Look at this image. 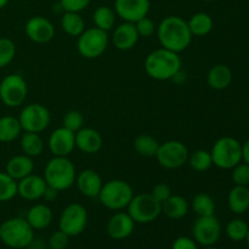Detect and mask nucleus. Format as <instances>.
<instances>
[{"label": "nucleus", "mask_w": 249, "mask_h": 249, "mask_svg": "<svg viewBox=\"0 0 249 249\" xmlns=\"http://www.w3.org/2000/svg\"><path fill=\"white\" fill-rule=\"evenodd\" d=\"M157 38L162 48L180 53L186 50L192 41L187 21L179 16H167L157 26Z\"/></svg>", "instance_id": "1"}, {"label": "nucleus", "mask_w": 249, "mask_h": 249, "mask_svg": "<svg viewBox=\"0 0 249 249\" xmlns=\"http://www.w3.org/2000/svg\"><path fill=\"white\" fill-rule=\"evenodd\" d=\"M181 58L179 53L160 48L153 50L146 57L143 68L150 78L155 80H169L177 77L181 70Z\"/></svg>", "instance_id": "2"}, {"label": "nucleus", "mask_w": 249, "mask_h": 249, "mask_svg": "<svg viewBox=\"0 0 249 249\" xmlns=\"http://www.w3.org/2000/svg\"><path fill=\"white\" fill-rule=\"evenodd\" d=\"M77 170L68 157L53 156L45 165L44 179L48 186L60 191L71 189L75 184Z\"/></svg>", "instance_id": "3"}, {"label": "nucleus", "mask_w": 249, "mask_h": 249, "mask_svg": "<svg viewBox=\"0 0 249 249\" xmlns=\"http://www.w3.org/2000/svg\"><path fill=\"white\" fill-rule=\"evenodd\" d=\"M34 240V230L26 218H10L0 225V241L6 247L23 249Z\"/></svg>", "instance_id": "4"}, {"label": "nucleus", "mask_w": 249, "mask_h": 249, "mask_svg": "<svg viewBox=\"0 0 249 249\" xmlns=\"http://www.w3.org/2000/svg\"><path fill=\"white\" fill-rule=\"evenodd\" d=\"M133 197L134 190L129 182L121 179H114L104 182L97 198L100 203L107 209L119 212L129 206Z\"/></svg>", "instance_id": "5"}, {"label": "nucleus", "mask_w": 249, "mask_h": 249, "mask_svg": "<svg viewBox=\"0 0 249 249\" xmlns=\"http://www.w3.org/2000/svg\"><path fill=\"white\" fill-rule=\"evenodd\" d=\"M213 165L220 169H232L242 162V143L231 136H223L214 142L211 151Z\"/></svg>", "instance_id": "6"}, {"label": "nucleus", "mask_w": 249, "mask_h": 249, "mask_svg": "<svg viewBox=\"0 0 249 249\" xmlns=\"http://www.w3.org/2000/svg\"><path fill=\"white\" fill-rule=\"evenodd\" d=\"M126 209L129 215L138 224L152 223L162 214V204L151 195V192L134 195Z\"/></svg>", "instance_id": "7"}, {"label": "nucleus", "mask_w": 249, "mask_h": 249, "mask_svg": "<svg viewBox=\"0 0 249 249\" xmlns=\"http://www.w3.org/2000/svg\"><path fill=\"white\" fill-rule=\"evenodd\" d=\"M109 43L108 32L102 31L97 27L85 28V31L78 36V53L88 60L97 58L104 55Z\"/></svg>", "instance_id": "8"}, {"label": "nucleus", "mask_w": 249, "mask_h": 249, "mask_svg": "<svg viewBox=\"0 0 249 249\" xmlns=\"http://www.w3.org/2000/svg\"><path fill=\"white\" fill-rule=\"evenodd\" d=\"M28 85L21 74L11 73L0 82V100L7 107H18L26 101Z\"/></svg>", "instance_id": "9"}, {"label": "nucleus", "mask_w": 249, "mask_h": 249, "mask_svg": "<svg viewBox=\"0 0 249 249\" xmlns=\"http://www.w3.org/2000/svg\"><path fill=\"white\" fill-rule=\"evenodd\" d=\"M189 148L178 140H169L160 143L156 155L158 164L165 169H179L189 160Z\"/></svg>", "instance_id": "10"}, {"label": "nucleus", "mask_w": 249, "mask_h": 249, "mask_svg": "<svg viewBox=\"0 0 249 249\" xmlns=\"http://www.w3.org/2000/svg\"><path fill=\"white\" fill-rule=\"evenodd\" d=\"M18 121L23 131L39 134L49 126L51 122V114L44 105L29 104L21 109Z\"/></svg>", "instance_id": "11"}, {"label": "nucleus", "mask_w": 249, "mask_h": 249, "mask_svg": "<svg viewBox=\"0 0 249 249\" xmlns=\"http://www.w3.org/2000/svg\"><path fill=\"white\" fill-rule=\"evenodd\" d=\"M88 224V212L80 203H71L66 207L60 215V230L70 237L78 236L85 230Z\"/></svg>", "instance_id": "12"}, {"label": "nucleus", "mask_w": 249, "mask_h": 249, "mask_svg": "<svg viewBox=\"0 0 249 249\" xmlns=\"http://www.w3.org/2000/svg\"><path fill=\"white\" fill-rule=\"evenodd\" d=\"M192 236L197 245L214 246L221 236V225L215 215L197 216L192 225Z\"/></svg>", "instance_id": "13"}, {"label": "nucleus", "mask_w": 249, "mask_h": 249, "mask_svg": "<svg viewBox=\"0 0 249 249\" xmlns=\"http://www.w3.org/2000/svg\"><path fill=\"white\" fill-rule=\"evenodd\" d=\"M24 32L29 40L36 44H46L55 36V26L50 19L43 16H34L27 21Z\"/></svg>", "instance_id": "14"}, {"label": "nucleus", "mask_w": 249, "mask_h": 249, "mask_svg": "<svg viewBox=\"0 0 249 249\" xmlns=\"http://www.w3.org/2000/svg\"><path fill=\"white\" fill-rule=\"evenodd\" d=\"M150 0H114V12L124 22L135 23L150 11Z\"/></svg>", "instance_id": "15"}, {"label": "nucleus", "mask_w": 249, "mask_h": 249, "mask_svg": "<svg viewBox=\"0 0 249 249\" xmlns=\"http://www.w3.org/2000/svg\"><path fill=\"white\" fill-rule=\"evenodd\" d=\"M48 146L53 156L68 157L75 148V133L63 126L55 129L49 136Z\"/></svg>", "instance_id": "16"}, {"label": "nucleus", "mask_w": 249, "mask_h": 249, "mask_svg": "<svg viewBox=\"0 0 249 249\" xmlns=\"http://www.w3.org/2000/svg\"><path fill=\"white\" fill-rule=\"evenodd\" d=\"M135 221L130 215L124 212H117L107 221V233L113 240H125L135 230Z\"/></svg>", "instance_id": "17"}, {"label": "nucleus", "mask_w": 249, "mask_h": 249, "mask_svg": "<svg viewBox=\"0 0 249 249\" xmlns=\"http://www.w3.org/2000/svg\"><path fill=\"white\" fill-rule=\"evenodd\" d=\"M46 187L44 177L31 174L17 181V195L26 201H36L43 198Z\"/></svg>", "instance_id": "18"}, {"label": "nucleus", "mask_w": 249, "mask_h": 249, "mask_svg": "<svg viewBox=\"0 0 249 249\" xmlns=\"http://www.w3.org/2000/svg\"><path fill=\"white\" fill-rule=\"evenodd\" d=\"M75 185L83 196L88 198H96L99 197L104 181L96 170L84 169L77 174Z\"/></svg>", "instance_id": "19"}, {"label": "nucleus", "mask_w": 249, "mask_h": 249, "mask_svg": "<svg viewBox=\"0 0 249 249\" xmlns=\"http://www.w3.org/2000/svg\"><path fill=\"white\" fill-rule=\"evenodd\" d=\"M139 38L140 36L136 31L135 23L123 22L114 28L113 34H112V43L114 48L118 50L128 51L138 44Z\"/></svg>", "instance_id": "20"}, {"label": "nucleus", "mask_w": 249, "mask_h": 249, "mask_svg": "<svg viewBox=\"0 0 249 249\" xmlns=\"http://www.w3.org/2000/svg\"><path fill=\"white\" fill-rule=\"evenodd\" d=\"M101 134L92 128L83 126L75 133V147L87 155H95L102 148Z\"/></svg>", "instance_id": "21"}, {"label": "nucleus", "mask_w": 249, "mask_h": 249, "mask_svg": "<svg viewBox=\"0 0 249 249\" xmlns=\"http://www.w3.org/2000/svg\"><path fill=\"white\" fill-rule=\"evenodd\" d=\"M34 170V162L33 158L29 157L27 155H17L10 158L6 163V168L5 172L14 178L16 181L23 179V178L28 177V175L33 174Z\"/></svg>", "instance_id": "22"}, {"label": "nucleus", "mask_w": 249, "mask_h": 249, "mask_svg": "<svg viewBox=\"0 0 249 249\" xmlns=\"http://www.w3.org/2000/svg\"><path fill=\"white\" fill-rule=\"evenodd\" d=\"M53 211L50 207L45 203H36L28 209L26 215V220L33 230H44L50 226L53 221Z\"/></svg>", "instance_id": "23"}, {"label": "nucleus", "mask_w": 249, "mask_h": 249, "mask_svg": "<svg viewBox=\"0 0 249 249\" xmlns=\"http://www.w3.org/2000/svg\"><path fill=\"white\" fill-rule=\"evenodd\" d=\"M207 83L214 90L228 89L232 83V71L229 66L221 63L213 66L207 74Z\"/></svg>", "instance_id": "24"}, {"label": "nucleus", "mask_w": 249, "mask_h": 249, "mask_svg": "<svg viewBox=\"0 0 249 249\" xmlns=\"http://www.w3.org/2000/svg\"><path fill=\"white\" fill-rule=\"evenodd\" d=\"M229 209L233 214H245L249 211V187L235 185L228 195Z\"/></svg>", "instance_id": "25"}, {"label": "nucleus", "mask_w": 249, "mask_h": 249, "mask_svg": "<svg viewBox=\"0 0 249 249\" xmlns=\"http://www.w3.org/2000/svg\"><path fill=\"white\" fill-rule=\"evenodd\" d=\"M189 202L180 195H172L167 201L162 203V213L167 218L173 220H179L189 213Z\"/></svg>", "instance_id": "26"}, {"label": "nucleus", "mask_w": 249, "mask_h": 249, "mask_svg": "<svg viewBox=\"0 0 249 249\" xmlns=\"http://www.w3.org/2000/svg\"><path fill=\"white\" fill-rule=\"evenodd\" d=\"M187 26L192 36H204L212 32L214 22L211 15L207 12H197L190 17Z\"/></svg>", "instance_id": "27"}, {"label": "nucleus", "mask_w": 249, "mask_h": 249, "mask_svg": "<svg viewBox=\"0 0 249 249\" xmlns=\"http://www.w3.org/2000/svg\"><path fill=\"white\" fill-rule=\"evenodd\" d=\"M19 145H21L22 153L32 158L38 157L44 151V141L38 133L24 131L21 135Z\"/></svg>", "instance_id": "28"}, {"label": "nucleus", "mask_w": 249, "mask_h": 249, "mask_svg": "<svg viewBox=\"0 0 249 249\" xmlns=\"http://www.w3.org/2000/svg\"><path fill=\"white\" fill-rule=\"evenodd\" d=\"M18 118L12 116L0 117V142H12L21 135Z\"/></svg>", "instance_id": "29"}, {"label": "nucleus", "mask_w": 249, "mask_h": 249, "mask_svg": "<svg viewBox=\"0 0 249 249\" xmlns=\"http://www.w3.org/2000/svg\"><path fill=\"white\" fill-rule=\"evenodd\" d=\"M61 28L71 36H79L85 31L84 18L79 12H65L61 18Z\"/></svg>", "instance_id": "30"}, {"label": "nucleus", "mask_w": 249, "mask_h": 249, "mask_svg": "<svg viewBox=\"0 0 249 249\" xmlns=\"http://www.w3.org/2000/svg\"><path fill=\"white\" fill-rule=\"evenodd\" d=\"M160 143L148 134H141L134 140V150L142 157H156Z\"/></svg>", "instance_id": "31"}, {"label": "nucleus", "mask_w": 249, "mask_h": 249, "mask_svg": "<svg viewBox=\"0 0 249 249\" xmlns=\"http://www.w3.org/2000/svg\"><path fill=\"white\" fill-rule=\"evenodd\" d=\"M116 12L112 7L108 6H99L95 10L92 15V21L95 27L102 29V31H111L116 23Z\"/></svg>", "instance_id": "32"}, {"label": "nucleus", "mask_w": 249, "mask_h": 249, "mask_svg": "<svg viewBox=\"0 0 249 249\" xmlns=\"http://www.w3.org/2000/svg\"><path fill=\"white\" fill-rule=\"evenodd\" d=\"M190 167L195 170V172L203 173L211 169L213 165V160H212L211 151L207 150H196L189 155V160H187Z\"/></svg>", "instance_id": "33"}, {"label": "nucleus", "mask_w": 249, "mask_h": 249, "mask_svg": "<svg viewBox=\"0 0 249 249\" xmlns=\"http://www.w3.org/2000/svg\"><path fill=\"white\" fill-rule=\"evenodd\" d=\"M192 209L197 216L214 215L215 203L209 195L198 194L192 199Z\"/></svg>", "instance_id": "34"}, {"label": "nucleus", "mask_w": 249, "mask_h": 249, "mask_svg": "<svg viewBox=\"0 0 249 249\" xmlns=\"http://www.w3.org/2000/svg\"><path fill=\"white\" fill-rule=\"evenodd\" d=\"M17 196V181L6 172L0 173V202H9Z\"/></svg>", "instance_id": "35"}, {"label": "nucleus", "mask_w": 249, "mask_h": 249, "mask_svg": "<svg viewBox=\"0 0 249 249\" xmlns=\"http://www.w3.org/2000/svg\"><path fill=\"white\" fill-rule=\"evenodd\" d=\"M249 225L242 219H233L226 225V235L233 242H242L247 237Z\"/></svg>", "instance_id": "36"}, {"label": "nucleus", "mask_w": 249, "mask_h": 249, "mask_svg": "<svg viewBox=\"0 0 249 249\" xmlns=\"http://www.w3.org/2000/svg\"><path fill=\"white\" fill-rule=\"evenodd\" d=\"M16 56V45L9 38H0V68L9 66Z\"/></svg>", "instance_id": "37"}, {"label": "nucleus", "mask_w": 249, "mask_h": 249, "mask_svg": "<svg viewBox=\"0 0 249 249\" xmlns=\"http://www.w3.org/2000/svg\"><path fill=\"white\" fill-rule=\"evenodd\" d=\"M62 126L73 133H77L84 126V116L82 112L77 111V109H71L63 116Z\"/></svg>", "instance_id": "38"}, {"label": "nucleus", "mask_w": 249, "mask_h": 249, "mask_svg": "<svg viewBox=\"0 0 249 249\" xmlns=\"http://www.w3.org/2000/svg\"><path fill=\"white\" fill-rule=\"evenodd\" d=\"M231 170H232L231 178H232L233 184L238 186H249V165L247 163H238Z\"/></svg>", "instance_id": "39"}, {"label": "nucleus", "mask_w": 249, "mask_h": 249, "mask_svg": "<svg viewBox=\"0 0 249 249\" xmlns=\"http://www.w3.org/2000/svg\"><path fill=\"white\" fill-rule=\"evenodd\" d=\"M136 31H138L139 36H143V38H150L157 31V26L155 22L150 18V17H142L139 21L135 22Z\"/></svg>", "instance_id": "40"}, {"label": "nucleus", "mask_w": 249, "mask_h": 249, "mask_svg": "<svg viewBox=\"0 0 249 249\" xmlns=\"http://www.w3.org/2000/svg\"><path fill=\"white\" fill-rule=\"evenodd\" d=\"M70 242V236L58 229L57 231L53 232L49 238V247L50 249H66Z\"/></svg>", "instance_id": "41"}, {"label": "nucleus", "mask_w": 249, "mask_h": 249, "mask_svg": "<svg viewBox=\"0 0 249 249\" xmlns=\"http://www.w3.org/2000/svg\"><path fill=\"white\" fill-rule=\"evenodd\" d=\"M91 0H60V5L65 12H80L89 6Z\"/></svg>", "instance_id": "42"}, {"label": "nucleus", "mask_w": 249, "mask_h": 249, "mask_svg": "<svg viewBox=\"0 0 249 249\" xmlns=\"http://www.w3.org/2000/svg\"><path fill=\"white\" fill-rule=\"evenodd\" d=\"M151 195H152V196L155 197L160 204H162L163 202L167 201V199L172 196L173 192L169 185L165 184V182H160V184H157L155 187H153Z\"/></svg>", "instance_id": "43"}, {"label": "nucleus", "mask_w": 249, "mask_h": 249, "mask_svg": "<svg viewBox=\"0 0 249 249\" xmlns=\"http://www.w3.org/2000/svg\"><path fill=\"white\" fill-rule=\"evenodd\" d=\"M172 249H198V246L194 238L187 237V236H180L174 240Z\"/></svg>", "instance_id": "44"}, {"label": "nucleus", "mask_w": 249, "mask_h": 249, "mask_svg": "<svg viewBox=\"0 0 249 249\" xmlns=\"http://www.w3.org/2000/svg\"><path fill=\"white\" fill-rule=\"evenodd\" d=\"M57 195H58L57 190H55V189H53V187L48 186V187H46L45 192H44L43 198L45 199L46 202H51V201H53L56 197H57Z\"/></svg>", "instance_id": "45"}, {"label": "nucleus", "mask_w": 249, "mask_h": 249, "mask_svg": "<svg viewBox=\"0 0 249 249\" xmlns=\"http://www.w3.org/2000/svg\"><path fill=\"white\" fill-rule=\"evenodd\" d=\"M242 162L249 165V139L245 143H242Z\"/></svg>", "instance_id": "46"}, {"label": "nucleus", "mask_w": 249, "mask_h": 249, "mask_svg": "<svg viewBox=\"0 0 249 249\" xmlns=\"http://www.w3.org/2000/svg\"><path fill=\"white\" fill-rule=\"evenodd\" d=\"M7 2H9V0H0V9H2V7L6 6Z\"/></svg>", "instance_id": "47"}, {"label": "nucleus", "mask_w": 249, "mask_h": 249, "mask_svg": "<svg viewBox=\"0 0 249 249\" xmlns=\"http://www.w3.org/2000/svg\"><path fill=\"white\" fill-rule=\"evenodd\" d=\"M246 242H247V246H248V249H249V230H248V233H247V237H246Z\"/></svg>", "instance_id": "48"}, {"label": "nucleus", "mask_w": 249, "mask_h": 249, "mask_svg": "<svg viewBox=\"0 0 249 249\" xmlns=\"http://www.w3.org/2000/svg\"><path fill=\"white\" fill-rule=\"evenodd\" d=\"M203 249H218V248H215V247H213V246H209V247H204Z\"/></svg>", "instance_id": "49"}, {"label": "nucleus", "mask_w": 249, "mask_h": 249, "mask_svg": "<svg viewBox=\"0 0 249 249\" xmlns=\"http://www.w3.org/2000/svg\"><path fill=\"white\" fill-rule=\"evenodd\" d=\"M202 1H206V2H209V1H213V0H202Z\"/></svg>", "instance_id": "50"}]
</instances>
